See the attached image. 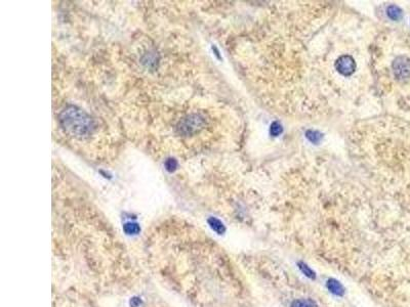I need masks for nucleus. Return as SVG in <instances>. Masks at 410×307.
<instances>
[{
	"label": "nucleus",
	"mask_w": 410,
	"mask_h": 307,
	"mask_svg": "<svg viewBox=\"0 0 410 307\" xmlns=\"http://www.w3.org/2000/svg\"><path fill=\"white\" fill-rule=\"evenodd\" d=\"M61 121L64 128L76 136H86L92 129L90 118L81 110L73 107L65 110Z\"/></svg>",
	"instance_id": "obj_1"
},
{
	"label": "nucleus",
	"mask_w": 410,
	"mask_h": 307,
	"mask_svg": "<svg viewBox=\"0 0 410 307\" xmlns=\"http://www.w3.org/2000/svg\"><path fill=\"white\" fill-rule=\"evenodd\" d=\"M337 69L340 73L343 75H349L351 74L354 69H355V64L354 60L350 56H343L338 60L337 64Z\"/></svg>",
	"instance_id": "obj_2"
},
{
	"label": "nucleus",
	"mask_w": 410,
	"mask_h": 307,
	"mask_svg": "<svg viewBox=\"0 0 410 307\" xmlns=\"http://www.w3.org/2000/svg\"><path fill=\"white\" fill-rule=\"evenodd\" d=\"M395 71L401 77H408L410 75V60H408L407 58H401L397 60Z\"/></svg>",
	"instance_id": "obj_3"
},
{
	"label": "nucleus",
	"mask_w": 410,
	"mask_h": 307,
	"mask_svg": "<svg viewBox=\"0 0 410 307\" xmlns=\"http://www.w3.org/2000/svg\"><path fill=\"white\" fill-rule=\"evenodd\" d=\"M327 289L330 291V293L336 295V296H343L344 295V288L343 286L335 279H329L326 283Z\"/></svg>",
	"instance_id": "obj_4"
},
{
	"label": "nucleus",
	"mask_w": 410,
	"mask_h": 307,
	"mask_svg": "<svg viewBox=\"0 0 410 307\" xmlns=\"http://www.w3.org/2000/svg\"><path fill=\"white\" fill-rule=\"evenodd\" d=\"M208 222H209V225L211 226V228L215 233H217L218 235H222V234L225 233V226L218 219H216L214 217H211V218L208 219Z\"/></svg>",
	"instance_id": "obj_5"
},
{
	"label": "nucleus",
	"mask_w": 410,
	"mask_h": 307,
	"mask_svg": "<svg viewBox=\"0 0 410 307\" xmlns=\"http://www.w3.org/2000/svg\"><path fill=\"white\" fill-rule=\"evenodd\" d=\"M291 307H317V305L311 299H299L291 303Z\"/></svg>",
	"instance_id": "obj_6"
},
{
	"label": "nucleus",
	"mask_w": 410,
	"mask_h": 307,
	"mask_svg": "<svg viewBox=\"0 0 410 307\" xmlns=\"http://www.w3.org/2000/svg\"><path fill=\"white\" fill-rule=\"evenodd\" d=\"M298 265H299V268L301 269V271H302L306 276H308L309 279H311V280H315V279H316V275H315V272H314L306 263H304L303 261H300V262L298 263Z\"/></svg>",
	"instance_id": "obj_7"
},
{
	"label": "nucleus",
	"mask_w": 410,
	"mask_h": 307,
	"mask_svg": "<svg viewBox=\"0 0 410 307\" xmlns=\"http://www.w3.org/2000/svg\"><path fill=\"white\" fill-rule=\"evenodd\" d=\"M124 232L128 235H137L140 232V226L138 223L128 222L124 224Z\"/></svg>",
	"instance_id": "obj_8"
},
{
	"label": "nucleus",
	"mask_w": 410,
	"mask_h": 307,
	"mask_svg": "<svg viewBox=\"0 0 410 307\" xmlns=\"http://www.w3.org/2000/svg\"><path fill=\"white\" fill-rule=\"evenodd\" d=\"M388 14L393 20H399L402 17V12L397 7H391L388 11Z\"/></svg>",
	"instance_id": "obj_9"
},
{
	"label": "nucleus",
	"mask_w": 410,
	"mask_h": 307,
	"mask_svg": "<svg viewBox=\"0 0 410 307\" xmlns=\"http://www.w3.org/2000/svg\"><path fill=\"white\" fill-rule=\"evenodd\" d=\"M165 166H166V169L171 172V171H174V169L178 166V163H177V161L174 159H168L166 161V163H165Z\"/></svg>",
	"instance_id": "obj_10"
}]
</instances>
